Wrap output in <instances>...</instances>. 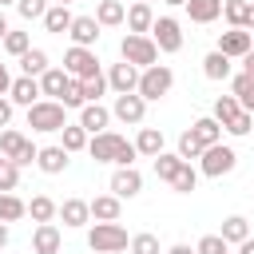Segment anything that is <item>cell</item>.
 <instances>
[{
  "label": "cell",
  "mask_w": 254,
  "mask_h": 254,
  "mask_svg": "<svg viewBox=\"0 0 254 254\" xmlns=\"http://www.w3.org/2000/svg\"><path fill=\"white\" fill-rule=\"evenodd\" d=\"M0 44H4V52H8V56H16V60H20V56H24L28 48H32V40H28V32H8V36H4Z\"/></svg>",
  "instance_id": "41"
},
{
  "label": "cell",
  "mask_w": 254,
  "mask_h": 254,
  "mask_svg": "<svg viewBox=\"0 0 254 254\" xmlns=\"http://www.w3.org/2000/svg\"><path fill=\"white\" fill-rule=\"evenodd\" d=\"M28 127L40 131V135H52V131H64L67 127V107L56 103V99H40L28 107Z\"/></svg>",
  "instance_id": "3"
},
{
  "label": "cell",
  "mask_w": 254,
  "mask_h": 254,
  "mask_svg": "<svg viewBox=\"0 0 254 254\" xmlns=\"http://www.w3.org/2000/svg\"><path fill=\"white\" fill-rule=\"evenodd\" d=\"M222 131H226V135H234V139H242V135H250V131H254V115H250V111H238Z\"/></svg>",
  "instance_id": "42"
},
{
  "label": "cell",
  "mask_w": 254,
  "mask_h": 254,
  "mask_svg": "<svg viewBox=\"0 0 254 254\" xmlns=\"http://www.w3.org/2000/svg\"><path fill=\"white\" fill-rule=\"evenodd\" d=\"M143 190V175L135 171V167H115V175H111V194L123 202V198H135Z\"/></svg>",
  "instance_id": "12"
},
{
  "label": "cell",
  "mask_w": 254,
  "mask_h": 254,
  "mask_svg": "<svg viewBox=\"0 0 254 254\" xmlns=\"http://www.w3.org/2000/svg\"><path fill=\"white\" fill-rule=\"evenodd\" d=\"M250 48H254V32H246V28H230V32L218 36V52L226 60H242Z\"/></svg>",
  "instance_id": "10"
},
{
  "label": "cell",
  "mask_w": 254,
  "mask_h": 254,
  "mask_svg": "<svg viewBox=\"0 0 254 254\" xmlns=\"http://www.w3.org/2000/svg\"><path fill=\"white\" fill-rule=\"evenodd\" d=\"M36 167H40L44 175H60V171H67V151H64L60 143L40 147V151H36Z\"/></svg>",
  "instance_id": "20"
},
{
  "label": "cell",
  "mask_w": 254,
  "mask_h": 254,
  "mask_svg": "<svg viewBox=\"0 0 254 254\" xmlns=\"http://www.w3.org/2000/svg\"><path fill=\"white\" fill-rule=\"evenodd\" d=\"M60 246H64L60 226L56 222H36V230H32V254H60Z\"/></svg>",
  "instance_id": "13"
},
{
  "label": "cell",
  "mask_w": 254,
  "mask_h": 254,
  "mask_svg": "<svg viewBox=\"0 0 254 254\" xmlns=\"http://www.w3.org/2000/svg\"><path fill=\"white\" fill-rule=\"evenodd\" d=\"M242 71H246V75H254V48L242 56Z\"/></svg>",
  "instance_id": "50"
},
{
  "label": "cell",
  "mask_w": 254,
  "mask_h": 254,
  "mask_svg": "<svg viewBox=\"0 0 254 254\" xmlns=\"http://www.w3.org/2000/svg\"><path fill=\"white\" fill-rule=\"evenodd\" d=\"M79 87H83V103H99L103 91H107V75L103 71L99 75H87V79H79Z\"/></svg>",
  "instance_id": "38"
},
{
  "label": "cell",
  "mask_w": 254,
  "mask_h": 254,
  "mask_svg": "<svg viewBox=\"0 0 254 254\" xmlns=\"http://www.w3.org/2000/svg\"><path fill=\"white\" fill-rule=\"evenodd\" d=\"M8 32H12V28H8V16H4V12H0V40H4V36H8Z\"/></svg>",
  "instance_id": "55"
},
{
  "label": "cell",
  "mask_w": 254,
  "mask_h": 254,
  "mask_svg": "<svg viewBox=\"0 0 254 254\" xmlns=\"http://www.w3.org/2000/svg\"><path fill=\"white\" fill-rule=\"evenodd\" d=\"M36 151H40V147H32V139H28L24 131H16V127H4V131H0V155H4L8 163L32 167V163H36Z\"/></svg>",
  "instance_id": "7"
},
{
  "label": "cell",
  "mask_w": 254,
  "mask_h": 254,
  "mask_svg": "<svg viewBox=\"0 0 254 254\" xmlns=\"http://www.w3.org/2000/svg\"><path fill=\"white\" fill-rule=\"evenodd\" d=\"M8 87H12V71L8 64H0V95H8Z\"/></svg>",
  "instance_id": "49"
},
{
  "label": "cell",
  "mask_w": 254,
  "mask_h": 254,
  "mask_svg": "<svg viewBox=\"0 0 254 254\" xmlns=\"http://www.w3.org/2000/svg\"><path fill=\"white\" fill-rule=\"evenodd\" d=\"M238 111H242V107H238V99H234V95H218V99H214V111H210V119H214L218 127H226V123H230Z\"/></svg>",
  "instance_id": "35"
},
{
  "label": "cell",
  "mask_w": 254,
  "mask_h": 254,
  "mask_svg": "<svg viewBox=\"0 0 254 254\" xmlns=\"http://www.w3.org/2000/svg\"><path fill=\"white\" fill-rule=\"evenodd\" d=\"M119 60L143 71V67L159 64V48H155V40H151V36H135V32H127V36L119 40Z\"/></svg>",
  "instance_id": "4"
},
{
  "label": "cell",
  "mask_w": 254,
  "mask_h": 254,
  "mask_svg": "<svg viewBox=\"0 0 254 254\" xmlns=\"http://www.w3.org/2000/svg\"><path fill=\"white\" fill-rule=\"evenodd\" d=\"M123 16H127V8H123L119 0H99V4H95V24H99V28H119Z\"/></svg>",
  "instance_id": "27"
},
{
  "label": "cell",
  "mask_w": 254,
  "mask_h": 254,
  "mask_svg": "<svg viewBox=\"0 0 254 254\" xmlns=\"http://www.w3.org/2000/svg\"><path fill=\"white\" fill-rule=\"evenodd\" d=\"M143 115H147V103L131 91V95H115V103H111V119H119V123H143Z\"/></svg>",
  "instance_id": "11"
},
{
  "label": "cell",
  "mask_w": 254,
  "mask_h": 254,
  "mask_svg": "<svg viewBox=\"0 0 254 254\" xmlns=\"http://www.w3.org/2000/svg\"><path fill=\"white\" fill-rule=\"evenodd\" d=\"M8 99H12V107H32V103H40V99H44V95H40V79H32V75L12 79Z\"/></svg>",
  "instance_id": "15"
},
{
  "label": "cell",
  "mask_w": 254,
  "mask_h": 254,
  "mask_svg": "<svg viewBox=\"0 0 254 254\" xmlns=\"http://www.w3.org/2000/svg\"><path fill=\"white\" fill-rule=\"evenodd\" d=\"M194 187H198V171H194L190 163H183V167H179V175L171 179V190H175V194H190Z\"/></svg>",
  "instance_id": "37"
},
{
  "label": "cell",
  "mask_w": 254,
  "mask_h": 254,
  "mask_svg": "<svg viewBox=\"0 0 254 254\" xmlns=\"http://www.w3.org/2000/svg\"><path fill=\"white\" fill-rule=\"evenodd\" d=\"M60 103H64V107H83V87H79V79L67 83V91L60 95Z\"/></svg>",
  "instance_id": "47"
},
{
  "label": "cell",
  "mask_w": 254,
  "mask_h": 254,
  "mask_svg": "<svg viewBox=\"0 0 254 254\" xmlns=\"http://www.w3.org/2000/svg\"><path fill=\"white\" fill-rule=\"evenodd\" d=\"M16 12H20L24 20H44V12H48V0H16Z\"/></svg>",
  "instance_id": "46"
},
{
  "label": "cell",
  "mask_w": 254,
  "mask_h": 254,
  "mask_svg": "<svg viewBox=\"0 0 254 254\" xmlns=\"http://www.w3.org/2000/svg\"><path fill=\"white\" fill-rule=\"evenodd\" d=\"M127 230L119 226V222H95L91 230H87V246L95 250V254H119V250H127Z\"/></svg>",
  "instance_id": "6"
},
{
  "label": "cell",
  "mask_w": 254,
  "mask_h": 254,
  "mask_svg": "<svg viewBox=\"0 0 254 254\" xmlns=\"http://www.w3.org/2000/svg\"><path fill=\"white\" fill-rule=\"evenodd\" d=\"M67 36H71L75 48H95V44H99V24H95V16H75L71 28H67Z\"/></svg>",
  "instance_id": "16"
},
{
  "label": "cell",
  "mask_w": 254,
  "mask_h": 254,
  "mask_svg": "<svg viewBox=\"0 0 254 254\" xmlns=\"http://www.w3.org/2000/svg\"><path fill=\"white\" fill-rule=\"evenodd\" d=\"M167 254H194V246H187V242H175Z\"/></svg>",
  "instance_id": "51"
},
{
  "label": "cell",
  "mask_w": 254,
  "mask_h": 254,
  "mask_svg": "<svg viewBox=\"0 0 254 254\" xmlns=\"http://www.w3.org/2000/svg\"><path fill=\"white\" fill-rule=\"evenodd\" d=\"M123 24H127V32H135V36H151V24H155V12H151V4L135 0V4L127 8V16H123Z\"/></svg>",
  "instance_id": "18"
},
{
  "label": "cell",
  "mask_w": 254,
  "mask_h": 254,
  "mask_svg": "<svg viewBox=\"0 0 254 254\" xmlns=\"http://www.w3.org/2000/svg\"><path fill=\"white\" fill-rule=\"evenodd\" d=\"M143 4H151V0H143Z\"/></svg>",
  "instance_id": "60"
},
{
  "label": "cell",
  "mask_w": 254,
  "mask_h": 254,
  "mask_svg": "<svg viewBox=\"0 0 254 254\" xmlns=\"http://www.w3.org/2000/svg\"><path fill=\"white\" fill-rule=\"evenodd\" d=\"M87 139H91V135H87V131H83L79 123H67V127L60 131V147H64L67 155H75V151H83V147H87Z\"/></svg>",
  "instance_id": "33"
},
{
  "label": "cell",
  "mask_w": 254,
  "mask_h": 254,
  "mask_svg": "<svg viewBox=\"0 0 254 254\" xmlns=\"http://www.w3.org/2000/svg\"><path fill=\"white\" fill-rule=\"evenodd\" d=\"M246 8H250V0H222L226 24H230V28H246Z\"/></svg>",
  "instance_id": "39"
},
{
  "label": "cell",
  "mask_w": 254,
  "mask_h": 254,
  "mask_svg": "<svg viewBox=\"0 0 254 254\" xmlns=\"http://www.w3.org/2000/svg\"><path fill=\"white\" fill-rule=\"evenodd\" d=\"M183 8H187V16L194 24H214L222 16V0H187Z\"/></svg>",
  "instance_id": "24"
},
{
  "label": "cell",
  "mask_w": 254,
  "mask_h": 254,
  "mask_svg": "<svg viewBox=\"0 0 254 254\" xmlns=\"http://www.w3.org/2000/svg\"><path fill=\"white\" fill-rule=\"evenodd\" d=\"M67 83H71V75H67L64 67H48V71L40 75V95H44V99H56V103H60V95L67 91Z\"/></svg>",
  "instance_id": "19"
},
{
  "label": "cell",
  "mask_w": 254,
  "mask_h": 254,
  "mask_svg": "<svg viewBox=\"0 0 254 254\" xmlns=\"http://www.w3.org/2000/svg\"><path fill=\"white\" fill-rule=\"evenodd\" d=\"M56 210H60V202H56V198H48V194H32V202H28L32 222H52V218H56Z\"/></svg>",
  "instance_id": "34"
},
{
  "label": "cell",
  "mask_w": 254,
  "mask_h": 254,
  "mask_svg": "<svg viewBox=\"0 0 254 254\" xmlns=\"http://www.w3.org/2000/svg\"><path fill=\"white\" fill-rule=\"evenodd\" d=\"M171 87H175V71H171L167 64H151V67L139 71V87H135V95H139L143 103H155V99H163Z\"/></svg>",
  "instance_id": "2"
},
{
  "label": "cell",
  "mask_w": 254,
  "mask_h": 254,
  "mask_svg": "<svg viewBox=\"0 0 254 254\" xmlns=\"http://www.w3.org/2000/svg\"><path fill=\"white\" fill-rule=\"evenodd\" d=\"M64 71L71 75V79H87V75H99V56H95V48H67L64 52Z\"/></svg>",
  "instance_id": "8"
},
{
  "label": "cell",
  "mask_w": 254,
  "mask_h": 254,
  "mask_svg": "<svg viewBox=\"0 0 254 254\" xmlns=\"http://www.w3.org/2000/svg\"><path fill=\"white\" fill-rule=\"evenodd\" d=\"M8 4H16V0H0V8H8Z\"/></svg>",
  "instance_id": "57"
},
{
  "label": "cell",
  "mask_w": 254,
  "mask_h": 254,
  "mask_svg": "<svg viewBox=\"0 0 254 254\" xmlns=\"http://www.w3.org/2000/svg\"><path fill=\"white\" fill-rule=\"evenodd\" d=\"M56 214H60V218H64V226H71V230H79V226H87V222H91V210H87V202H83V198H64Z\"/></svg>",
  "instance_id": "22"
},
{
  "label": "cell",
  "mask_w": 254,
  "mask_h": 254,
  "mask_svg": "<svg viewBox=\"0 0 254 254\" xmlns=\"http://www.w3.org/2000/svg\"><path fill=\"white\" fill-rule=\"evenodd\" d=\"M71 20H75V16H71L67 4H48V12H44V28L56 32V36H64V32L71 28Z\"/></svg>",
  "instance_id": "28"
},
{
  "label": "cell",
  "mask_w": 254,
  "mask_h": 254,
  "mask_svg": "<svg viewBox=\"0 0 254 254\" xmlns=\"http://www.w3.org/2000/svg\"><path fill=\"white\" fill-rule=\"evenodd\" d=\"M175 155H179L183 163H190V159H198V155H202V143H198L190 131H183V135H179V151H175Z\"/></svg>",
  "instance_id": "43"
},
{
  "label": "cell",
  "mask_w": 254,
  "mask_h": 254,
  "mask_svg": "<svg viewBox=\"0 0 254 254\" xmlns=\"http://www.w3.org/2000/svg\"><path fill=\"white\" fill-rule=\"evenodd\" d=\"M230 95L238 99V107H242V111H250V115H254V75H246V71L230 75Z\"/></svg>",
  "instance_id": "25"
},
{
  "label": "cell",
  "mask_w": 254,
  "mask_h": 254,
  "mask_svg": "<svg viewBox=\"0 0 254 254\" xmlns=\"http://www.w3.org/2000/svg\"><path fill=\"white\" fill-rule=\"evenodd\" d=\"M107 87L115 91V95H131L135 87H139V67H131V64H111V71H107Z\"/></svg>",
  "instance_id": "14"
},
{
  "label": "cell",
  "mask_w": 254,
  "mask_h": 254,
  "mask_svg": "<svg viewBox=\"0 0 254 254\" xmlns=\"http://www.w3.org/2000/svg\"><path fill=\"white\" fill-rule=\"evenodd\" d=\"M52 4H71V0H52Z\"/></svg>",
  "instance_id": "58"
},
{
  "label": "cell",
  "mask_w": 254,
  "mask_h": 254,
  "mask_svg": "<svg viewBox=\"0 0 254 254\" xmlns=\"http://www.w3.org/2000/svg\"><path fill=\"white\" fill-rule=\"evenodd\" d=\"M151 40H155L159 52L175 56V52L183 48V28H179V20H175V16H155V24H151Z\"/></svg>",
  "instance_id": "9"
},
{
  "label": "cell",
  "mask_w": 254,
  "mask_h": 254,
  "mask_svg": "<svg viewBox=\"0 0 254 254\" xmlns=\"http://www.w3.org/2000/svg\"><path fill=\"white\" fill-rule=\"evenodd\" d=\"M246 32H254V4L246 8Z\"/></svg>",
  "instance_id": "54"
},
{
  "label": "cell",
  "mask_w": 254,
  "mask_h": 254,
  "mask_svg": "<svg viewBox=\"0 0 254 254\" xmlns=\"http://www.w3.org/2000/svg\"><path fill=\"white\" fill-rule=\"evenodd\" d=\"M87 155H91L95 163H115V167H135V159H139L135 143H127L119 131H99V135H91V139H87Z\"/></svg>",
  "instance_id": "1"
},
{
  "label": "cell",
  "mask_w": 254,
  "mask_h": 254,
  "mask_svg": "<svg viewBox=\"0 0 254 254\" xmlns=\"http://www.w3.org/2000/svg\"><path fill=\"white\" fill-rule=\"evenodd\" d=\"M234 167H238V151L226 147V143H214V147H206L198 155V175H206V179H222Z\"/></svg>",
  "instance_id": "5"
},
{
  "label": "cell",
  "mask_w": 254,
  "mask_h": 254,
  "mask_svg": "<svg viewBox=\"0 0 254 254\" xmlns=\"http://www.w3.org/2000/svg\"><path fill=\"white\" fill-rule=\"evenodd\" d=\"M87 210H91V218H95V222H119L123 202H119L115 194H95V198L87 202Z\"/></svg>",
  "instance_id": "21"
},
{
  "label": "cell",
  "mask_w": 254,
  "mask_h": 254,
  "mask_svg": "<svg viewBox=\"0 0 254 254\" xmlns=\"http://www.w3.org/2000/svg\"><path fill=\"white\" fill-rule=\"evenodd\" d=\"M202 75H206V79H214V83H222V79H230V75H234V64L214 48V52H206V56H202Z\"/></svg>",
  "instance_id": "23"
},
{
  "label": "cell",
  "mask_w": 254,
  "mask_h": 254,
  "mask_svg": "<svg viewBox=\"0 0 254 254\" xmlns=\"http://www.w3.org/2000/svg\"><path fill=\"white\" fill-rule=\"evenodd\" d=\"M16 187H20V167L16 163H4L0 167V194H12Z\"/></svg>",
  "instance_id": "45"
},
{
  "label": "cell",
  "mask_w": 254,
  "mask_h": 254,
  "mask_svg": "<svg viewBox=\"0 0 254 254\" xmlns=\"http://www.w3.org/2000/svg\"><path fill=\"white\" fill-rule=\"evenodd\" d=\"M187 131H190V135H194V139L202 143V151H206V147H214V143H222V127H218V123H214L210 115H202V119H194V123H190Z\"/></svg>",
  "instance_id": "26"
},
{
  "label": "cell",
  "mask_w": 254,
  "mask_h": 254,
  "mask_svg": "<svg viewBox=\"0 0 254 254\" xmlns=\"http://www.w3.org/2000/svg\"><path fill=\"white\" fill-rule=\"evenodd\" d=\"M194 254H230V246L222 242V234H202L194 242Z\"/></svg>",
  "instance_id": "44"
},
{
  "label": "cell",
  "mask_w": 254,
  "mask_h": 254,
  "mask_svg": "<svg viewBox=\"0 0 254 254\" xmlns=\"http://www.w3.org/2000/svg\"><path fill=\"white\" fill-rule=\"evenodd\" d=\"M4 163H8V159H4V155H0V167H4Z\"/></svg>",
  "instance_id": "59"
},
{
  "label": "cell",
  "mask_w": 254,
  "mask_h": 254,
  "mask_svg": "<svg viewBox=\"0 0 254 254\" xmlns=\"http://www.w3.org/2000/svg\"><path fill=\"white\" fill-rule=\"evenodd\" d=\"M218 234H222L226 246H238V242L250 238V222H246L242 214H230V218H222V230H218Z\"/></svg>",
  "instance_id": "29"
},
{
  "label": "cell",
  "mask_w": 254,
  "mask_h": 254,
  "mask_svg": "<svg viewBox=\"0 0 254 254\" xmlns=\"http://www.w3.org/2000/svg\"><path fill=\"white\" fill-rule=\"evenodd\" d=\"M24 214H28V202H24L16 190H12V194H0V222L12 226V222H20Z\"/></svg>",
  "instance_id": "32"
},
{
  "label": "cell",
  "mask_w": 254,
  "mask_h": 254,
  "mask_svg": "<svg viewBox=\"0 0 254 254\" xmlns=\"http://www.w3.org/2000/svg\"><path fill=\"white\" fill-rule=\"evenodd\" d=\"M20 67H24V75H32V79H40L52 64H48V52L44 48H28L24 56H20Z\"/></svg>",
  "instance_id": "31"
},
{
  "label": "cell",
  "mask_w": 254,
  "mask_h": 254,
  "mask_svg": "<svg viewBox=\"0 0 254 254\" xmlns=\"http://www.w3.org/2000/svg\"><path fill=\"white\" fill-rule=\"evenodd\" d=\"M8 123H12V99L0 95V127H8Z\"/></svg>",
  "instance_id": "48"
},
{
  "label": "cell",
  "mask_w": 254,
  "mask_h": 254,
  "mask_svg": "<svg viewBox=\"0 0 254 254\" xmlns=\"http://www.w3.org/2000/svg\"><path fill=\"white\" fill-rule=\"evenodd\" d=\"M135 151L147 155V159H155V155L163 151V131H159V127H139V135H135Z\"/></svg>",
  "instance_id": "30"
},
{
  "label": "cell",
  "mask_w": 254,
  "mask_h": 254,
  "mask_svg": "<svg viewBox=\"0 0 254 254\" xmlns=\"http://www.w3.org/2000/svg\"><path fill=\"white\" fill-rule=\"evenodd\" d=\"M127 246H131V254H163V250H159V238H155L151 230L131 234V242H127Z\"/></svg>",
  "instance_id": "40"
},
{
  "label": "cell",
  "mask_w": 254,
  "mask_h": 254,
  "mask_svg": "<svg viewBox=\"0 0 254 254\" xmlns=\"http://www.w3.org/2000/svg\"><path fill=\"white\" fill-rule=\"evenodd\" d=\"M107 123H111V107H103V103H83V107H79V127H83L87 135L107 131Z\"/></svg>",
  "instance_id": "17"
},
{
  "label": "cell",
  "mask_w": 254,
  "mask_h": 254,
  "mask_svg": "<svg viewBox=\"0 0 254 254\" xmlns=\"http://www.w3.org/2000/svg\"><path fill=\"white\" fill-rule=\"evenodd\" d=\"M163 4H171V8H183V4H187V0H163Z\"/></svg>",
  "instance_id": "56"
},
{
  "label": "cell",
  "mask_w": 254,
  "mask_h": 254,
  "mask_svg": "<svg viewBox=\"0 0 254 254\" xmlns=\"http://www.w3.org/2000/svg\"><path fill=\"white\" fill-rule=\"evenodd\" d=\"M238 254H254V238H246V242H238Z\"/></svg>",
  "instance_id": "53"
},
{
  "label": "cell",
  "mask_w": 254,
  "mask_h": 254,
  "mask_svg": "<svg viewBox=\"0 0 254 254\" xmlns=\"http://www.w3.org/2000/svg\"><path fill=\"white\" fill-rule=\"evenodd\" d=\"M179 167H183V159H179L175 151H159V155H155V175H159L163 183H171V179L179 175Z\"/></svg>",
  "instance_id": "36"
},
{
  "label": "cell",
  "mask_w": 254,
  "mask_h": 254,
  "mask_svg": "<svg viewBox=\"0 0 254 254\" xmlns=\"http://www.w3.org/2000/svg\"><path fill=\"white\" fill-rule=\"evenodd\" d=\"M250 4H254V0H250Z\"/></svg>",
  "instance_id": "61"
},
{
  "label": "cell",
  "mask_w": 254,
  "mask_h": 254,
  "mask_svg": "<svg viewBox=\"0 0 254 254\" xmlns=\"http://www.w3.org/2000/svg\"><path fill=\"white\" fill-rule=\"evenodd\" d=\"M8 238H12V230H8V222H0V250L8 246Z\"/></svg>",
  "instance_id": "52"
}]
</instances>
